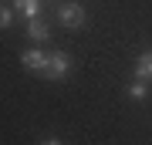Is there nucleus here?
<instances>
[{
	"label": "nucleus",
	"mask_w": 152,
	"mask_h": 145,
	"mask_svg": "<svg viewBox=\"0 0 152 145\" xmlns=\"http://www.w3.org/2000/svg\"><path fill=\"white\" fill-rule=\"evenodd\" d=\"M54 20L64 27V31H81L88 24V10L78 0H58L54 4Z\"/></svg>",
	"instance_id": "obj_1"
},
{
	"label": "nucleus",
	"mask_w": 152,
	"mask_h": 145,
	"mask_svg": "<svg viewBox=\"0 0 152 145\" xmlns=\"http://www.w3.org/2000/svg\"><path fill=\"white\" fill-rule=\"evenodd\" d=\"M71 74V58L64 51H58V47H51L48 51V64H44V74L41 78H48V81H64Z\"/></svg>",
	"instance_id": "obj_2"
},
{
	"label": "nucleus",
	"mask_w": 152,
	"mask_h": 145,
	"mask_svg": "<svg viewBox=\"0 0 152 145\" xmlns=\"http://www.w3.org/2000/svg\"><path fill=\"white\" fill-rule=\"evenodd\" d=\"M20 64L31 71V74H44V64H48V47L37 44V47H27L20 54Z\"/></svg>",
	"instance_id": "obj_3"
},
{
	"label": "nucleus",
	"mask_w": 152,
	"mask_h": 145,
	"mask_svg": "<svg viewBox=\"0 0 152 145\" xmlns=\"http://www.w3.org/2000/svg\"><path fill=\"white\" fill-rule=\"evenodd\" d=\"M24 34H27V41H34V44H48L51 41V24L44 20V17H31V20H24Z\"/></svg>",
	"instance_id": "obj_4"
},
{
	"label": "nucleus",
	"mask_w": 152,
	"mask_h": 145,
	"mask_svg": "<svg viewBox=\"0 0 152 145\" xmlns=\"http://www.w3.org/2000/svg\"><path fill=\"white\" fill-rule=\"evenodd\" d=\"M10 4H14V10H17V17H20V20L41 17V10H44V0H10Z\"/></svg>",
	"instance_id": "obj_5"
},
{
	"label": "nucleus",
	"mask_w": 152,
	"mask_h": 145,
	"mask_svg": "<svg viewBox=\"0 0 152 145\" xmlns=\"http://www.w3.org/2000/svg\"><path fill=\"white\" fill-rule=\"evenodd\" d=\"M125 98H129V101H135V105L145 101V98H149V81H145V78H135L129 88H125Z\"/></svg>",
	"instance_id": "obj_6"
},
{
	"label": "nucleus",
	"mask_w": 152,
	"mask_h": 145,
	"mask_svg": "<svg viewBox=\"0 0 152 145\" xmlns=\"http://www.w3.org/2000/svg\"><path fill=\"white\" fill-rule=\"evenodd\" d=\"M135 78H145L149 85H152V47L142 51L139 58H135Z\"/></svg>",
	"instance_id": "obj_7"
},
{
	"label": "nucleus",
	"mask_w": 152,
	"mask_h": 145,
	"mask_svg": "<svg viewBox=\"0 0 152 145\" xmlns=\"http://www.w3.org/2000/svg\"><path fill=\"white\" fill-rule=\"evenodd\" d=\"M14 17H17V10H14L10 0H7V4H0V31H7V27L14 24Z\"/></svg>",
	"instance_id": "obj_8"
}]
</instances>
